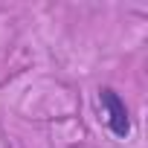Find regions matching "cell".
<instances>
[{
	"label": "cell",
	"mask_w": 148,
	"mask_h": 148,
	"mask_svg": "<svg viewBox=\"0 0 148 148\" xmlns=\"http://www.w3.org/2000/svg\"><path fill=\"white\" fill-rule=\"evenodd\" d=\"M99 105L105 108V122H108L110 134L119 136V139H125L131 134V116H128L125 99L113 87H99Z\"/></svg>",
	"instance_id": "obj_1"
}]
</instances>
